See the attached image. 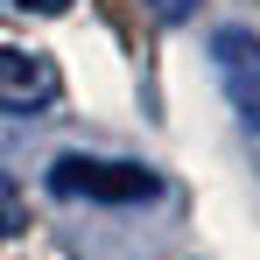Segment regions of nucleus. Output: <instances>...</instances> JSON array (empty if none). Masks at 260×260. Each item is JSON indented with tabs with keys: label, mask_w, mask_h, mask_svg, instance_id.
Masks as SVG:
<instances>
[{
	"label": "nucleus",
	"mask_w": 260,
	"mask_h": 260,
	"mask_svg": "<svg viewBox=\"0 0 260 260\" xmlns=\"http://www.w3.org/2000/svg\"><path fill=\"white\" fill-rule=\"evenodd\" d=\"M56 197H85V204H148L162 197V176L148 162H106V155H56L49 162Z\"/></svg>",
	"instance_id": "obj_1"
},
{
	"label": "nucleus",
	"mask_w": 260,
	"mask_h": 260,
	"mask_svg": "<svg viewBox=\"0 0 260 260\" xmlns=\"http://www.w3.org/2000/svg\"><path fill=\"white\" fill-rule=\"evenodd\" d=\"M211 71L225 99H232V113L260 134V36L253 28H218L211 36Z\"/></svg>",
	"instance_id": "obj_2"
},
{
	"label": "nucleus",
	"mask_w": 260,
	"mask_h": 260,
	"mask_svg": "<svg viewBox=\"0 0 260 260\" xmlns=\"http://www.w3.org/2000/svg\"><path fill=\"white\" fill-rule=\"evenodd\" d=\"M56 91H63V71L43 49H0V113H14V120L49 113Z\"/></svg>",
	"instance_id": "obj_3"
},
{
	"label": "nucleus",
	"mask_w": 260,
	"mask_h": 260,
	"mask_svg": "<svg viewBox=\"0 0 260 260\" xmlns=\"http://www.w3.org/2000/svg\"><path fill=\"white\" fill-rule=\"evenodd\" d=\"M155 14H162V21H183V14H190V0H155Z\"/></svg>",
	"instance_id": "obj_4"
},
{
	"label": "nucleus",
	"mask_w": 260,
	"mask_h": 260,
	"mask_svg": "<svg viewBox=\"0 0 260 260\" xmlns=\"http://www.w3.org/2000/svg\"><path fill=\"white\" fill-rule=\"evenodd\" d=\"M14 7H36V14H63L71 0H14Z\"/></svg>",
	"instance_id": "obj_5"
},
{
	"label": "nucleus",
	"mask_w": 260,
	"mask_h": 260,
	"mask_svg": "<svg viewBox=\"0 0 260 260\" xmlns=\"http://www.w3.org/2000/svg\"><path fill=\"white\" fill-rule=\"evenodd\" d=\"M14 232V204H7V183H0V239Z\"/></svg>",
	"instance_id": "obj_6"
}]
</instances>
